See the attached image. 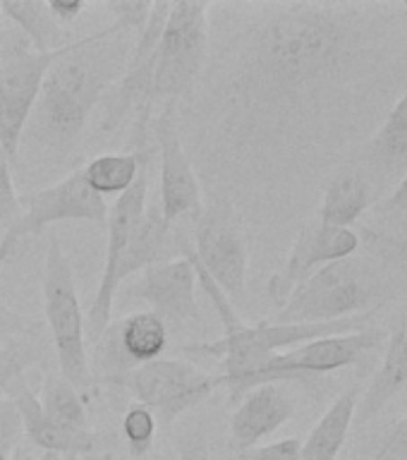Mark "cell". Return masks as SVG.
<instances>
[{"mask_svg": "<svg viewBox=\"0 0 407 460\" xmlns=\"http://www.w3.org/2000/svg\"><path fill=\"white\" fill-rule=\"evenodd\" d=\"M355 7L290 3L264 5L247 24L230 67L233 99L273 106L312 92L355 56Z\"/></svg>", "mask_w": 407, "mask_h": 460, "instance_id": "6da1fadb", "label": "cell"}, {"mask_svg": "<svg viewBox=\"0 0 407 460\" xmlns=\"http://www.w3.org/2000/svg\"><path fill=\"white\" fill-rule=\"evenodd\" d=\"M137 36L113 22V27L65 43L46 72L24 135L58 156H70L93 108L122 77Z\"/></svg>", "mask_w": 407, "mask_h": 460, "instance_id": "7a4b0ae2", "label": "cell"}, {"mask_svg": "<svg viewBox=\"0 0 407 460\" xmlns=\"http://www.w3.org/2000/svg\"><path fill=\"white\" fill-rule=\"evenodd\" d=\"M376 273L365 259L345 257L322 266L295 288L279 309L276 323H329L374 312L381 305Z\"/></svg>", "mask_w": 407, "mask_h": 460, "instance_id": "3957f363", "label": "cell"}, {"mask_svg": "<svg viewBox=\"0 0 407 460\" xmlns=\"http://www.w3.org/2000/svg\"><path fill=\"white\" fill-rule=\"evenodd\" d=\"M43 309L56 348L58 372L77 391H89L93 372L86 355L84 314L75 288V273L56 235H50L43 266Z\"/></svg>", "mask_w": 407, "mask_h": 460, "instance_id": "277c9868", "label": "cell"}, {"mask_svg": "<svg viewBox=\"0 0 407 460\" xmlns=\"http://www.w3.org/2000/svg\"><path fill=\"white\" fill-rule=\"evenodd\" d=\"M208 3L180 0L171 3V13L164 24L156 46V65L151 79L149 106L158 101L178 103L192 92L208 53Z\"/></svg>", "mask_w": 407, "mask_h": 460, "instance_id": "5b68a950", "label": "cell"}, {"mask_svg": "<svg viewBox=\"0 0 407 460\" xmlns=\"http://www.w3.org/2000/svg\"><path fill=\"white\" fill-rule=\"evenodd\" d=\"M56 53H36L20 29H0V149L10 164L17 161L22 137L34 113Z\"/></svg>", "mask_w": 407, "mask_h": 460, "instance_id": "8992f818", "label": "cell"}, {"mask_svg": "<svg viewBox=\"0 0 407 460\" xmlns=\"http://www.w3.org/2000/svg\"><path fill=\"white\" fill-rule=\"evenodd\" d=\"M171 13V3H154L149 20L144 24L135 41V49L129 53L128 67L122 77L106 92V106L101 115V129L113 132L122 125L128 115L135 113V135L137 154H144L142 144L151 135V120L154 108L149 106L151 79H154V65H156V46L164 31V24Z\"/></svg>", "mask_w": 407, "mask_h": 460, "instance_id": "52a82bcc", "label": "cell"}, {"mask_svg": "<svg viewBox=\"0 0 407 460\" xmlns=\"http://www.w3.org/2000/svg\"><path fill=\"white\" fill-rule=\"evenodd\" d=\"M113 384L128 388L135 401L156 415L158 422L171 424L187 410L204 402L216 388L223 386L221 374H208L180 359H154L129 369Z\"/></svg>", "mask_w": 407, "mask_h": 460, "instance_id": "ba28073f", "label": "cell"}, {"mask_svg": "<svg viewBox=\"0 0 407 460\" xmlns=\"http://www.w3.org/2000/svg\"><path fill=\"white\" fill-rule=\"evenodd\" d=\"M386 343V333L381 329H365L358 333H343V336L316 338L305 345H297L293 350L273 355L261 369L247 384V391L261 386V384H283V381L309 379L322 374L336 372L343 367H352L365 362L372 352H376Z\"/></svg>", "mask_w": 407, "mask_h": 460, "instance_id": "9c48e42d", "label": "cell"}, {"mask_svg": "<svg viewBox=\"0 0 407 460\" xmlns=\"http://www.w3.org/2000/svg\"><path fill=\"white\" fill-rule=\"evenodd\" d=\"M190 252L233 305L243 300L250 252L230 204L218 201L201 208V214L194 218Z\"/></svg>", "mask_w": 407, "mask_h": 460, "instance_id": "30bf717a", "label": "cell"}, {"mask_svg": "<svg viewBox=\"0 0 407 460\" xmlns=\"http://www.w3.org/2000/svg\"><path fill=\"white\" fill-rule=\"evenodd\" d=\"M146 194H149V175H146V161L139 168L135 185L129 187L128 192H122L118 197L113 207L108 208V244H106V264H103V273H101L99 290L93 295L92 307L86 314V338L93 345L99 343V338L103 336V331L111 323L113 316V305L118 297V290L113 288V273L115 266L120 261L122 250L128 247L129 237L135 233V228L142 221L144 211H146Z\"/></svg>", "mask_w": 407, "mask_h": 460, "instance_id": "8fae6325", "label": "cell"}, {"mask_svg": "<svg viewBox=\"0 0 407 460\" xmlns=\"http://www.w3.org/2000/svg\"><path fill=\"white\" fill-rule=\"evenodd\" d=\"M175 108L178 103H164L151 120V135L161 158V214L171 226L180 218H197L201 214V187L192 161L180 142Z\"/></svg>", "mask_w": 407, "mask_h": 460, "instance_id": "7c38bea8", "label": "cell"}, {"mask_svg": "<svg viewBox=\"0 0 407 460\" xmlns=\"http://www.w3.org/2000/svg\"><path fill=\"white\" fill-rule=\"evenodd\" d=\"M168 343L165 322L154 312H135L120 322L108 323L96 343V365H101L103 379L113 384L135 367L161 358Z\"/></svg>", "mask_w": 407, "mask_h": 460, "instance_id": "4fadbf2b", "label": "cell"}, {"mask_svg": "<svg viewBox=\"0 0 407 460\" xmlns=\"http://www.w3.org/2000/svg\"><path fill=\"white\" fill-rule=\"evenodd\" d=\"M358 233H352L350 228H329L322 223L305 226V230H300V235L295 240L283 269H279L269 280V297L273 300V305L279 309L283 307L295 288L305 283L322 266L352 257L358 252Z\"/></svg>", "mask_w": 407, "mask_h": 460, "instance_id": "5bb4252c", "label": "cell"}, {"mask_svg": "<svg viewBox=\"0 0 407 460\" xmlns=\"http://www.w3.org/2000/svg\"><path fill=\"white\" fill-rule=\"evenodd\" d=\"M22 204L27 214L13 226L20 237L39 235L41 230L58 221H93L106 223L108 207L101 194H96L84 180V172L75 171L56 185L27 194Z\"/></svg>", "mask_w": 407, "mask_h": 460, "instance_id": "9a60e30c", "label": "cell"}, {"mask_svg": "<svg viewBox=\"0 0 407 460\" xmlns=\"http://www.w3.org/2000/svg\"><path fill=\"white\" fill-rule=\"evenodd\" d=\"M128 297L151 305V312L164 322L185 323L199 314L197 309V276L190 259H168L144 269L137 283L128 288Z\"/></svg>", "mask_w": 407, "mask_h": 460, "instance_id": "2e32d148", "label": "cell"}, {"mask_svg": "<svg viewBox=\"0 0 407 460\" xmlns=\"http://www.w3.org/2000/svg\"><path fill=\"white\" fill-rule=\"evenodd\" d=\"M5 398L14 405L22 422V434L27 441L41 448L43 453H60V456H92L99 448L101 438L93 431H72L43 415L39 395L31 391L24 376L7 388Z\"/></svg>", "mask_w": 407, "mask_h": 460, "instance_id": "e0dca14e", "label": "cell"}, {"mask_svg": "<svg viewBox=\"0 0 407 460\" xmlns=\"http://www.w3.org/2000/svg\"><path fill=\"white\" fill-rule=\"evenodd\" d=\"M230 417V437L237 453L259 446L293 417L295 395L283 384H261L240 398Z\"/></svg>", "mask_w": 407, "mask_h": 460, "instance_id": "ac0fdd59", "label": "cell"}, {"mask_svg": "<svg viewBox=\"0 0 407 460\" xmlns=\"http://www.w3.org/2000/svg\"><path fill=\"white\" fill-rule=\"evenodd\" d=\"M384 359L374 374L372 384L367 388L362 401H358L355 420L358 424H369L381 410L386 408L388 401L398 395L407 386V307L395 316L394 329L386 338Z\"/></svg>", "mask_w": 407, "mask_h": 460, "instance_id": "d6986e66", "label": "cell"}, {"mask_svg": "<svg viewBox=\"0 0 407 460\" xmlns=\"http://www.w3.org/2000/svg\"><path fill=\"white\" fill-rule=\"evenodd\" d=\"M178 235L180 233L173 230L171 223H165L161 208L146 207L142 221H139V226H137L135 233H132L128 247L122 250L120 261L115 266V290H120L122 283H125L129 276H135L137 271H144V269H149V266L168 261L173 250H178Z\"/></svg>", "mask_w": 407, "mask_h": 460, "instance_id": "ffe728a7", "label": "cell"}, {"mask_svg": "<svg viewBox=\"0 0 407 460\" xmlns=\"http://www.w3.org/2000/svg\"><path fill=\"white\" fill-rule=\"evenodd\" d=\"M372 204V187L362 171L348 168L331 178L323 192L319 223L329 228H350Z\"/></svg>", "mask_w": 407, "mask_h": 460, "instance_id": "44dd1931", "label": "cell"}, {"mask_svg": "<svg viewBox=\"0 0 407 460\" xmlns=\"http://www.w3.org/2000/svg\"><path fill=\"white\" fill-rule=\"evenodd\" d=\"M358 410V384H352L343 395L331 402V408L309 431L300 448V460H338Z\"/></svg>", "mask_w": 407, "mask_h": 460, "instance_id": "7402d4cb", "label": "cell"}, {"mask_svg": "<svg viewBox=\"0 0 407 460\" xmlns=\"http://www.w3.org/2000/svg\"><path fill=\"white\" fill-rule=\"evenodd\" d=\"M0 13L7 14L14 29L27 36L36 53H56L65 46L63 27L50 14L49 3L43 0H5L0 3Z\"/></svg>", "mask_w": 407, "mask_h": 460, "instance_id": "603a6c76", "label": "cell"}, {"mask_svg": "<svg viewBox=\"0 0 407 460\" xmlns=\"http://www.w3.org/2000/svg\"><path fill=\"white\" fill-rule=\"evenodd\" d=\"M367 154L376 168L386 175L407 172V92L391 108L376 135L367 146Z\"/></svg>", "mask_w": 407, "mask_h": 460, "instance_id": "cb8c5ba5", "label": "cell"}, {"mask_svg": "<svg viewBox=\"0 0 407 460\" xmlns=\"http://www.w3.org/2000/svg\"><path fill=\"white\" fill-rule=\"evenodd\" d=\"M146 161V151L144 154H106V156L92 158L89 164L82 168L84 180L89 182L93 192L106 197V194L128 192L129 187L135 185L139 168Z\"/></svg>", "mask_w": 407, "mask_h": 460, "instance_id": "d4e9b609", "label": "cell"}, {"mask_svg": "<svg viewBox=\"0 0 407 460\" xmlns=\"http://www.w3.org/2000/svg\"><path fill=\"white\" fill-rule=\"evenodd\" d=\"M39 402H41L43 415L65 429L89 431V415H86L82 395L70 381L60 376V372L46 376Z\"/></svg>", "mask_w": 407, "mask_h": 460, "instance_id": "484cf974", "label": "cell"}, {"mask_svg": "<svg viewBox=\"0 0 407 460\" xmlns=\"http://www.w3.org/2000/svg\"><path fill=\"white\" fill-rule=\"evenodd\" d=\"M41 359V352L36 343L29 341H13L0 348V398H5L7 388L13 386L14 381L24 376L27 369Z\"/></svg>", "mask_w": 407, "mask_h": 460, "instance_id": "4316f807", "label": "cell"}, {"mask_svg": "<svg viewBox=\"0 0 407 460\" xmlns=\"http://www.w3.org/2000/svg\"><path fill=\"white\" fill-rule=\"evenodd\" d=\"M158 431V420L156 415L151 412L146 405H132V408L125 412L122 417V434H125V441L129 446V453L132 456H144L149 451L151 444H154V437Z\"/></svg>", "mask_w": 407, "mask_h": 460, "instance_id": "83f0119b", "label": "cell"}, {"mask_svg": "<svg viewBox=\"0 0 407 460\" xmlns=\"http://www.w3.org/2000/svg\"><path fill=\"white\" fill-rule=\"evenodd\" d=\"M22 218V199L17 197L13 180V164L0 149V223L5 226H17Z\"/></svg>", "mask_w": 407, "mask_h": 460, "instance_id": "f1b7e54d", "label": "cell"}, {"mask_svg": "<svg viewBox=\"0 0 407 460\" xmlns=\"http://www.w3.org/2000/svg\"><path fill=\"white\" fill-rule=\"evenodd\" d=\"M369 247L379 254L388 266L407 276V235H394V233H367Z\"/></svg>", "mask_w": 407, "mask_h": 460, "instance_id": "f546056e", "label": "cell"}, {"mask_svg": "<svg viewBox=\"0 0 407 460\" xmlns=\"http://www.w3.org/2000/svg\"><path fill=\"white\" fill-rule=\"evenodd\" d=\"M151 5L146 0H118V3H106V10L113 14L115 24H120L122 29H128L132 34H139L149 20Z\"/></svg>", "mask_w": 407, "mask_h": 460, "instance_id": "4dcf8cb0", "label": "cell"}, {"mask_svg": "<svg viewBox=\"0 0 407 460\" xmlns=\"http://www.w3.org/2000/svg\"><path fill=\"white\" fill-rule=\"evenodd\" d=\"M300 438H283L276 444L254 446L247 451H240V460H300Z\"/></svg>", "mask_w": 407, "mask_h": 460, "instance_id": "1f68e13d", "label": "cell"}, {"mask_svg": "<svg viewBox=\"0 0 407 460\" xmlns=\"http://www.w3.org/2000/svg\"><path fill=\"white\" fill-rule=\"evenodd\" d=\"M22 422L17 410L7 398H0V451L13 453L22 441Z\"/></svg>", "mask_w": 407, "mask_h": 460, "instance_id": "d6a6232c", "label": "cell"}, {"mask_svg": "<svg viewBox=\"0 0 407 460\" xmlns=\"http://www.w3.org/2000/svg\"><path fill=\"white\" fill-rule=\"evenodd\" d=\"M178 458L180 460H211L207 431L201 427H187L178 437Z\"/></svg>", "mask_w": 407, "mask_h": 460, "instance_id": "836d02e7", "label": "cell"}, {"mask_svg": "<svg viewBox=\"0 0 407 460\" xmlns=\"http://www.w3.org/2000/svg\"><path fill=\"white\" fill-rule=\"evenodd\" d=\"M407 458V417L388 431L384 444L372 460H405Z\"/></svg>", "mask_w": 407, "mask_h": 460, "instance_id": "e575fe53", "label": "cell"}, {"mask_svg": "<svg viewBox=\"0 0 407 460\" xmlns=\"http://www.w3.org/2000/svg\"><path fill=\"white\" fill-rule=\"evenodd\" d=\"M84 3L82 0H72V3H58V0H53V3H49V10L50 14L56 17L58 22H75L77 20V14L84 10Z\"/></svg>", "mask_w": 407, "mask_h": 460, "instance_id": "d590c367", "label": "cell"}, {"mask_svg": "<svg viewBox=\"0 0 407 460\" xmlns=\"http://www.w3.org/2000/svg\"><path fill=\"white\" fill-rule=\"evenodd\" d=\"M386 211H395V214H405L407 216V172L403 175L401 185L395 187V192L388 197Z\"/></svg>", "mask_w": 407, "mask_h": 460, "instance_id": "8d00e7d4", "label": "cell"}, {"mask_svg": "<svg viewBox=\"0 0 407 460\" xmlns=\"http://www.w3.org/2000/svg\"><path fill=\"white\" fill-rule=\"evenodd\" d=\"M20 240H22V237H20V233H17V230L7 228V233L3 235V240H0V271H3V266H5L7 257L13 254L14 244L20 243Z\"/></svg>", "mask_w": 407, "mask_h": 460, "instance_id": "74e56055", "label": "cell"}, {"mask_svg": "<svg viewBox=\"0 0 407 460\" xmlns=\"http://www.w3.org/2000/svg\"><path fill=\"white\" fill-rule=\"evenodd\" d=\"M36 460H92V456H60V453H41Z\"/></svg>", "mask_w": 407, "mask_h": 460, "instance_id": "f35d334b", "label": "cell"}, {"mask_svg": "<svg viewBox=\"0 0 407 460\" xmlns=\"http://www.w3.org/2000/svg\"><path fill=\"white\" fill-rule=\"evenodd\" d=\"M13 460H36V458H31V453L24 451V448H20V446H17V448L13 451Z\"/></svg>", "mask_w": 407, "mask_h": 460, "instance_id": "ab89813d", "label": "cell"}, {"mask_svg": "<svg viewBox=\"0 0 407 460\" xmlns=\"http://www.w3.org/2000/svg\"><path fill=\"white\" fill-rule=\"evenodd\" d=\"M0 460H13V458H10V453L0 451Z\"/></svg>", "mask_w": 407, "mask_h": 460, "instance_id": "60d3db41", "label": "cell"}]
</instances>
